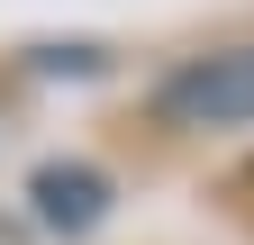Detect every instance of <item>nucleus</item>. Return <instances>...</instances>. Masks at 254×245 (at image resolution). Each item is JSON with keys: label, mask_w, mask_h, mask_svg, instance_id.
Wrapping results in <instances>:
<instances>
[{"label": "nucleus", "mask_w": 254, "mask_h": 245, "mask_svg": "<svg viewBox=\"0 0 254 245\" xmlns=\"http://www.w3.org/2000/svg\"><path fill=\"white\" fill-rule=\"evenodd\" d=\"M154 127L173 136H227L254 127V46H209V55H182V64L154 82Z\"/></svg>", "instance_id": "obj_1"}, {"label": "nucleus", "mask_w": 254, "mask_h": 245, "mask_svg": "<svg viewBox=\"0 0 254 245\" xmlns=\"http://www.w3.org/2000/svg\"><path fill=\"white\" fill-rule=\"evenodd\" d=\"M27 200H37V218H46V227L82 236V227H100V218H109V173H100V164H37Z\"/></svg>", "instance_id": "obj_2"}, {"label": "nucleus", "mask_w": 254, "mask_h": 245, "mask_svg": "<svg viewBox=\"0 0 254 245\" xmlns=\"http://www.w3.org/2000/svg\"><path fill=\"white\" fill-rule=\"evenodd\" d=\"M245 173H254V164H245Z\"/></svg>", "instance_id": "obj_3"}]
</instances>
